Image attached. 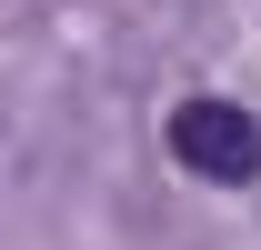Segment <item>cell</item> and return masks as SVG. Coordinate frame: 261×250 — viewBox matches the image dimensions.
I'll return each instance as SVG.
<instances>
[{
	"mask_svg": "<svg viewBox=\"0 0 261 250\" xmlns=\"http://www.w3.org/2000/svg\"><path fill=\"white\" fill-rule=\"evenodd\" d=\"M171 160L191 170V180H221V190H241V180H261V120L241 110V100H181L171 110Z\"/></svg>",
	"mask_w": 261,
	"mask_h": 250,
	"instance_id": "1",
	"label": "cell"
}]
</instances>
